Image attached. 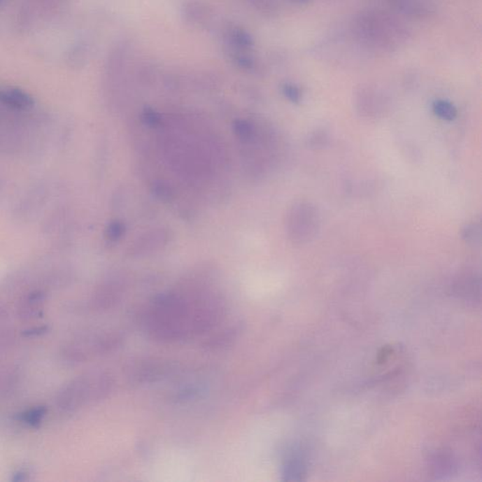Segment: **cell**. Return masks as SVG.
I'll use <instances>...</instances> for the list:
<instances>
[{
    "label": "cell",
    "instance_id": "obj_12",
    "mask_svg": "<svg viewBox=\"0 0 482 482\" xmlns=\"http://www.w3.org/2000/svg\"><path fill=\"white\" fill-rule=\"evenodd\" d=\"M235 132L239 138L249 139L252 136V127L245 121H236L235 124Z\"/></svg>",
    "mask_w": 482,
    "mask_h": 482
},
{
    "label": "cell",
    "instance_id": "obj_6",
    "mask_svg": "<svg viewBox=\"0 0 482 482\" xmlns=\"http://www.w3.org/2000/svg\"><path fill=\"white\" fill-rule=\"evenodd\" d=\"M0 102L15 108H27L34 104L31 95L16 88H0Z\"/></svg>",
    "mask_w": 482,
    "mask_h": 482
},
{
    "label": "cell",
    "instance_id": "obj_1",
    "mask_svg": "<svg viewBox=\"0 0 482 482\" xmlns=\"http://www.w3.org/2000/svg\"><path fill=\"white\" fill-rule=\"evenodd\" d=\"M222 309L215 299L169 294L149 306L146 326L155 339L180 340L208 331L220 320Z\"/></svg>",
    "mask_w": 482,
    "mask_h": 482
},
{
    "label": "cell",
    "instance_id": "obj_16",
    "mask_svg": "<svg viewBox=\"0 0 482 482\" xmlns=\"http://www.w3.org/2000/svg\"><path fill=\"white\" fill-rule=\"evenodd\" d=\"M29 473L26 470H18L13 474L12 481L16 482L27 481L29 479Z\"/></svg>",
    "mask_w": 482,
    "mask_h": 482
},
{
    "label": "cell",
    "instance_id": "obj_7",
    "mask_svg": "<svg viewBox=\"0 0 482 482\" xmlns=\"http://www.w3.org/2000/svg\"><path fill=\"white\" fill-rule=\"evenodd\" d=\"M46 413H48V409L45 406H36V407L31 408V409L22 413L20 421L29 427H38L43 423Z\"/></svg>",
    "mask_w": 482,
    "mask_h": 482
},
{
    "label": "cell",
    "instance_id": "obj_11",
    "mask_svg": "<svg viewBox=\"0 0 482 482\" xmlns=\"http://www.w3.org/2000/svg\"><path fill=\"white\" fill-rule=\"evenodd\" d=\"M124 234V225L121 222H115L111 223L107 229V236L111 241H116Z\"/></svg>",
    "mask_w": 482,
    "mask_h": 482
},
{
    "label": "cell",
    "instance_id": "obj_9",
    "mask_svg": "<svg viewBox=\"0 0 482 482\" xmlns=\"http://www.w3.org/2000/svg\"><path fill=\"white\" fill-rule=\"evenodd\" d=\"M481 228L479 223H471L469 225L465 226L462 230V239H465L467 243L475 245L481 241Z\"/></svg>",
    "mask_w": 482,
    "mask_h": 482
},
{
    "label": "cell",
    "instance_id": "obj_3",
    "mask_svg": "<svg viewBox=\"0 0 482 482\" xmlns=\"http://www.w3.org/2000/svg\"><path fill=\"white\" fill-rule=\"evenodd\" d=\"M356 27L361 39L375 48H393L404 38V29L385 13H367L358 18Z\"/></svg>",
    "mask_w": 482,
    "mask_h": 482
},
{
    "label": "cell",
    "instance_id": "obj_2",
    "mask_svg": "<svg viewBox=\"0 0 482 482\" xmlns=\"http://www.w3.org/2000/svg\"><path fill=\"white\" fill-rule=\"evenodd\" d=\"M111 388L110 376L105 373H89L65 385L57 397V405L62 413H75L90 402L103 399Z\"/></svg>",
    "mask_w": 482,
    "mask_h": 482
},
{
    "label": "cell",
    "instance_id": "obj_10",
    "mask_svg": "<svg viewBox=\"0 0 482 482\" xmlns=\"http://www.w3.org/2000/svg\"><path fill=\"white\" fill-rule=\"evenodd\" d=\"M283 92L288 100L293 103H299L302 99L301 90L293 84H285L283 87Z\"/></svg>",
    "mask_w": 482,
    "mask_h": 482
},
{
    "label": "cell",
    "instance_id": "obj_14",
    "mask_svg": "<svg viewBox=\"0 0 482 482\" xmlns=\"http://www.w3.org/2000/svg\"><path fill=\"white\" fill-rule=\"evenodd\" d=\"M155 192H156V194L162 199H167L170 197L171 193L170 189H169L168 187H166L165 185H160V186H157Z\"/></svg>",
    "mask_w": 482,
    "mask_h": 482
},
{
    "label": "cell",
    "instance_id": "obj_4",
    "mask_svg": "<svg viewBox=\"0 0 482 482\" xmlns=\"http://www.w3.org/2000/svg\"><path fill=\"white\" fill-rule=\"evenodd\" d=\"M320 214L309 201H299L288 213V236L294 243H306L317 236L320 229Z\"/></svg>",
    "mask_w": 482,
    "mask_h": 482
},
{
    "label": "cell",
    "instance_id": "obj_5",
    "mask_svg": "<svg viewBox=\"0 0 482 482\" xmlns=\"http://www.w3.org/2000/svg\"><path fill=\"white\" fill-rule=\"evenodd\" d=\"M46 296L43 291L37 290L24 297L18 306V316L23 320H34L42 317Z\"/></svg>",
    "mask_w": 482,
    "mask_h": 482
},
{
    "label": "cell",
    "instance_id": "obj_8",
    "mask_svg": "<svg viewBox=\"0 0 482 482\" xmlns=\"http://www.w3.org/2000/svg\"><path fill=\"white\" fill-rule=\"evenodd\" d=\"M432 110L439 118L452 121L456 118L457 110L453 104L446 100H437L432 105Z\"/></svg>",
    "mask_w": 482,
    "mask_h": 482
},
{
    "label": "cell",
    "instance_id": "obj_15",
    "mask_svg": "<svg viewBox=\"0 0 482 482\" xmlns=\"http://www.w3.org/2000/svg\"><path fill=\"white\" fill-rule=\"evenodd\" d=\"M48 326H42L39 327V328H32L28 329V331H24V334H26L27 336H40V334H43L46 333V331H48Z\"/></svg>",
    "mask_w": 482,
    "mask_h": 482
},
{
    "label": "cell",
    "instance_id": "obj_13",
    "mask_svg": "<svg viewBox=\"0 0 482 482\" xmlns=\"http://www.w3.org/2000/svg\"><path fill=\"white\" fill-rule=\"evenodd\" d=\"M143 119L147 125L155 127L160 122V117L153 111H146L143 114Z\"/></svg>",
    "mask_w": 482,
    "mask_h": 482
}]
</instances>
